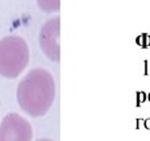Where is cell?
I'll list each match as a JSON object with an SVG mask.
<instances>
[{
	"mask_svg": "<svg viewBox=\"0 0 150 141\" xmlns=\"http://www.w3.org/2000/svg\"><path fill=\"white\" fill-rule=\"evenodd\" d=\"M16 98L20 108L29 116L46 115L55 99L54 77L46 69H32L18 83Z\"/></svg>",
	"mask_w": 150,
	"mask_h": 141,
	"instance_id": "1",
	"label": "cell"
},
{
	"mask_svg": "<svg viewBox=\"0 0 150 141\" xmlns=\"http://www.w3.org/2000/svg\"><path fill=\"white\" fill-rule=\"evenodd\" d=\"M29 46L20 36L11 34L0 40V75L17 78L29 63Z\"/></svg>",
	"mask_w": 150,
	"mask_h": 141,
	"instance_id": "2",
	"label": "cell"
},
{
	"mask_svg": "<svg viewBox=\"0 0 150 141\" xmlns=\"http://www.w3.org/2000/svg\"><path fill=\"white\" fill-rule=\"evenodd\" d=\"M33 129L25 118L11 112L0 123V141H32Z\"/></svg>",
	"mask_w": 150,
	"mask_h": 141,
	"instance_id": "3",
	"label": "cell"
},
{
	"mask_svg": "<svg viewBox=\"0 0 150 141\" xmlns=\"http://www.w3.org/2000/svg\"><path fill=\"white\" fill-rule=\"evenodd\" d=\"M59 36H61L59 16H55V17L47 20L41 26L40 36H38L40 47L44 52V54L49 60L54 61V62H59V60H61Z\"/></svg>",
	"mask_w": 150,
	"mask_h": 141,
	"instance_id": "4",
	"label": "cell"
},
{
	"mask_svg": "<svg viewBox=\"0 0 150 141\" xmlns=\"http://www.w3.org/2000/svg\"><path fill=\"white\" fill-rule=\"evenodd\" d=\"M37 3L45 12H57L61 7V0H37Z\"/></svg>",
	"mask_w": 150,
	"mask_h": 141,
	"instance_id": "5",
	"label": "cell"
},
{
	"mask_svg": "<svg viewBox=\"0 0 150 141\" xmlns=\"http://www.w3.org/2000/svg\"><path fill=\"white\" fill-rule=\"evenodd\" d=\"M37 141H53V140H50V139H45V137H44V139H38Z\"/></svg>",
	"mask_w": 150,
	"mask_h": 141,
	"instance_id": "6",
	"label": "cell"
}]
</instances>
